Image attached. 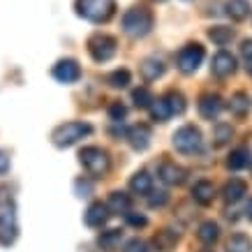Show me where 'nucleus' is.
<instances>
[{"instance_id":"f257e3e1","label":"nucleus","mask_w":252,"mask_h":252,"mask_svg":"<svg viewBox=\"0 0 252 252\" xmlns=\"http://www.w3.org/2000/svg\"><path fill=\"white\" fill-rule=\"evenodd\" d=\"M116 12V0H77V14L86 21L107 23Z\"/></svg>"},{"instance_id":"f03ea898","label":"nucleus","mask_w":252,"mask_h":252,"mask_svg":"<svg viewBox=\"0 0 252 252\" xmlns=\"http://www.w3.org/2000/svg\"><path fill=\"white\" fill-rule=\"evenodd\" d=\"M153 28V14L146 7H132L123 14V31L130 37H144Z\"/></svg>"},{"instance_id":"7ed1b4c3","label":"nucleus","mask_w":252,"mask_h":252,"mask_svg":"<svg viewBox=\"0 0 252 252\" xmlns=\"http://www.w3.org/2000/svg\"><path fill=\"white\" fill-rule=\"evenodd\" d=\"M79 160L84 164L86 174L93 176V178H104L109 174V167H111V160H109L107 151H102L97 146H88L79 153Z\"/></svg>"},{"instance_id":"20e7f679","label":"nucleus","mask_w":252,"mask_h":252,"mask_svg":"<svg viewBox=\"0 0 252 252\" xmlns=\"http://www.w3.org/2000/svg\"><path fill=\"white\" fill-rule=\"evenodd\" d=\"M93 132V127L88 125V123H79V121H72V123H65V125H61V127H56L54 130V144L58 146V148H67V146L77 144L79 139L88 137Z\"/></svg>"},{"instance_id":"39448f33","label":"nucleus","mask_w":252,"mask_h":252,"mask_svg":"<svg viewBox=\"0 0 252 252\" xmlns=\"http://www.w3.org/2000/svg\"><path fill=\"white\" fill-rule=\"evenodd\" d=\"M19 236V224H16V213L12 201L0 204V245H12Z\"/></svg>"},{"instance_id":"423d86ee","label":"nucleus","mask_w":252,"mask_h":252,"mask_svg":"<svg viewBox=\"0 0 252 252\" xmlns=\"http://www.w3.org/2000/svg\"><path fill=\"white\" fill-rule=\"evenodd\" d=\"M174 148L183 155H192L201 148V132L194 125H183L174 132Z\"/></svg>"},{"instance_id":"0eeeda50","label":"nucleus","mask_w":252,"mask_h":252,"mask_svg":"<svg viewBox=\"0 0 252 252\" xmlns=\"http://www.w3.org/2000/svg\"><path fill=\"white\" fill-rule=\"evenodd\" d=\"M204 56H206V51H204L201 44H188L176 54V67L181 69L183 74H192L204 63Z\"/></svg>"},{"instance_id":"6e6552de","label":"nucleus","mask_w":252,"mask_h":252,"mask_svg":"<svg viewBox=\"0 0 252 252\" xmlns=\"http://www.w3.org/2000/svg\"><path fill=\"white\" fill-rule=\"evenodd\" d=\"M88 51H91L95 63H107L116 56V39L104 35V32H97L88 39Z\"/></svg>"},{"instance_id":"1a4fd4ad","label":"nucleus","mask_w":252,"mask_h":252,"mask_svg":"<svg viewBox=\"0 0 252 252\" xmlns=\"http://www.w3.org/2000/svg\"><path fill=\"white\" fill-rule=\"evenodd\" d=\"M79 77H81V67L72 58L58 61V65L54 67V79H58L61 84H74V81H79Z\"/></svg>"},{"instance_id":"9d476101","label":"nucleus","mask_w":252,"mask_h":252,"mask_svg":"<svg viewBox=\"0 0 252 252\" xmlns=\"http://www.w3.org/2000/svg\"><path fill=\"white\" fill-rule=\"evenodd\" d=\"M236 69V58L227 51H220V54L213 56V63H211V72H213L218 79H227L229 74H234Z\"/></svg>"},{"instance_id":"9b49d317","label":"nucleus","mask_w":252,"mask_h":252,"mask_svg":"<svg viewBox=\"0 0 252 252\" xmlns=\"http://www.w3.org/2000/svg\"><path fill=\"white\" fill-rule=\"evenodd\" d=\"M127 139H130V144L134 151H146L148 146H151V139H153V130L146 125V123H139L134 127L127 130Z\"/></svg>"},{"instance_id":"f8f14e48","label":"nucleus","mask_w":252,"mask_h":252,"mask_svg":"<svg viewBox=\"0 0 252 252\" xmlns=\"http://www.w3.org/2000/svg\"><path fill=\"white\" fill-rule=\"evenodd\" d=\"M158 176H160L162 183L167 185H183L185 183V169L176 167V162H162L160 169H158Z\"/></svg>"},{"instance_id":"ddd939ff","label":"nucleus","mask_w":252,"mask_h":252,"mask_svg":"<svg viewBox=\"0 0 252 252\" xmlns=\"http://www.w3.org/2000/svg\"><path fill=\"white\" fill-rule=\"evenodd\" d=\"M86 224L91 227V229H99V227H104V222L109 220V206L107 204H102V201H95L88 206L86 211Z\"/></svg>"},{"instance_id":"4468645a","label":"nucleus","mask_w":252,"mask_h":252,"mask_svg":"<svg viewBox=\"0 0 252 252\" xmlns=\"http://www.w3.org/2000/svg\"><path fill=\"white\" fill-rule=\"evenodd\" d=\"M222 111V99L218 95H204L199 102V116L204 121H215Z\"/></svg>"},{"instance_id":"2eb2a0df","label":"nucleus","mask_w":252,"mask_h":252,"mask_svg":"<svg viewBox=\"0 0 252 252\" xmlns=\"http://www.w3.org/2000/svg\"><path fill=\"white\" fill-rule=\"evenodd\" d=\"M222 194H224V201H227V204H236V201H241V199L248 194V185H245V181H241V178H231L229 183L224 185Z\"/></svg>"},{"instance_id":"dca6fc26","label":"nucleus","mask_w":252,"mask_h":252,"mask_svg":"<svg viewBox=\"0 0 252 252\" xmlns=\"http://www.w3.org/2000/svg\"><path fill=\"white\" fill-rule=\"evenodd\" d=\"M213 197H215L213 183H208V181H199V183H194V188H192V199H194L197 204L208 206V204L213 201Z\"/></svg>"},{"instance_id":"f3484780","label":"nucleus","mask_w":252,"mask_h":252,"mask_svg":"<svg viewBox=\"0 0 252 252\" xmlns=\"http://www.w3.org/2000/svg\"><path fill=\"white\" fill-rule=\"evenodd\" d=\"M162 74H164L162 61H158V58H146V61L141 63V77H144V81H155V79H160Z\"/></svg>"},{"instance_id":"a211bd4d","label":"nucleus","mask_w":252,"mask_h":252,"mask_svg":"<svg viewBox=\"0 0 252 252\" xmlns=\"http://www.w3.org/2000/svg\"><path fill=\"white\" fill-rule=\"evenodd\" d=\"M121 241H123V231L121 229H109V231H102V236L97 238V245L104 252H114V250H118Z\"/></svg>"},{"instance_id":"6ab92c4d","label":"nucleus","mask_w":252,"mask_h":252,"mask_svg":"<svg viewBox=\"0 0 252 252\" xmlns=\"http://www.w3.org/2000/svg\"><path fill=\"white\" fill-rule=\"evenodd\" d=\"M250 0H227V14L234 21H243L250 16Z\"/></svg>"},{"instance_id":"aec40b11","label":"nucleus","mask_w":252,"mask_h":252,"mask_svg":"<svg viewBox=\"0 0 252 252\" xmlns=\"http://www.w3.org/2000/svg\"><path fill=\"white\" fill-rule=\"evenodd\" d=\"M130 188L132 192H137V194H144V197H148L151 192H153V178L148 174H134L132 176V181H130Z\"/></svg>"},{"instance_id":"412c9836","label":"nucleus","mask_w":252,"mask_h":252,"mask_svg":"<svg viewBox=\"0 0 252 252\" xmlns=\"http://www.w3.org/2000/svg\"><path fill=\"white\" fill-rule=\"evenodd\" d=\"M224 250L227 252H252V241L245 234H234V236L227 238Z\"/></svg>"},{"instance_id":"4be33fe9","label":"nucleus","mask_w":252,"mask_h":252,"mask_svg":"<svg viewBox=\"0 0 252 252\" xmlns=\"http://www.w3.org/2000/svg\"><path fill=\"white\" fill-rule=\"evenodd\" d=\"M229 111L236 118H245V114L250 111V97L245 93H236L234 97L229 99Z\"/></svg>"},{"instance_id":"5701e85b","label":"nucleus","mask_w":252,"mask_h":252,"mask_svg":"<svg viewBox=\"0 0 252 252\" xmlns=\"http://www.w3.org/2000/svg\"><path fill=\"white\" fill-rule=\"evenodd\" d=\"M109 211L111 213H127L130 211V197L125 194V192H111V197H109Z\"/></svg>"},{"instance_id":"b1692460","label":"nucleus","mask_w":252,"mask_h":252,"mask_svg":"<svg viewBox=\"0 0 252 252\" xmlns=\"http://www.w3.org/2000/svg\"><path fill=\"white\" fill-rule=\"evenodd\" d=\"M218 236H220V227H218L215 222H204L197 231V238L204 245H213L215 241H218Z\"/></svg>"},{"instance_id":"393cba45","label":"nucleus","mask_w":252,"mask_h":252,"mask_svg":"<svg viewBox=\"0 0 252 252\" xmlns=\"http://www.w3.org/2000/svg\"><path fill=\"white\" fill-rule=\"evenodd\" d=\"M231 137H234V130H231V125H227V123H218L213 127V146H227L231 141Z\"/></svg>"},{"instance_id":"a878e982","label":"nucleus","mask_w":252,"mask_h":252,"mask_svg":"<svg viewBox=\"0 0 252 252\" xmlns=\"http://www.w3.org/2000/svg\"><path fill=\"white\" fill-rule=\"evenodd\" d=\"M208 37L213 39L218 46H227L234 39V31L231 28H227V26H215V28H211L208 31Z\"/></svg>"},{"instance_id":"bb28decb","label":"nucleus","mask_w":252,"mask_h":252,"mask_svg":"<svg viewBox=\"0 0 252 252\" xmlns=\"http://www.w3.org/2000/svg\"><path fill=\"white\" fill-rule=\"evenodd\" d=\"M151 116L153 121H160V123H167L171 118V109H169V102L164 97L162 99H153V107H151Z\"/></svg>"},{"instance_id":"cd10ccee","label":"nucleus","mask_w":252,"mask_h":252,"mask_svg":"<svg viewBox=\"0 0 252 252\" xmlns=\"http://www.w3.org/2000/svg\"><path fill=\"white\" fill-rule=\"evenodd\" d=\"M227 164H229V169H234V171L248 167V164H250V151H248V148H236V151L229 155Z\"/></svg>"},{"instance_id":"c85d7f7f","label":"nucleus","mask_w":252,"mask_h":252,"mask_svg":"<svg viewBox=\"0 0 252 252\" xmlns=\"http://www.w3.org/2000/svg\"><path fill=\"white\" fill-rule=\"evenodd\" d=\"M176 241H178V236H176L171 229H162L158 236H155V248L160 252H169L171 248L176 245Z\"/></svg>"},{"instance_id":"c756f323","label":"nucleus","mask_w":252,"mask_h":252,"mask_svg":"<svg viewBox=\"0 0 252 252\" xmlns=\"http://www.w3.org/2000/svg\"><path fill=\"white\" fill-rule=\"evenodd\" d=\"M107 81L114 86V88H127L130 81H132V77H130L127 69H116V72H111V74L107 77Z\"/></svg>"},{"instance_id":"7c9ffc66","label":"nucleus","mask_w":252,"mask_h":252,"mask_svg":"<svg viewBox=\"0 0 252 252\" xmlns=\"http://www.w3.org/2000/svg\"><path fill=\"white\" fill-rule=\"evenodd\" d=\"M132 102H134V107L137 109H146V107H151L153 95H151L148 88H137V91L132 93Z\"/></svg>"},{"instance_id":"2f4dec72","label":"nucleus","mask_w":252,"mask_h":252,"mask_svg":"<svg viewBox=\"0 0 252 252\" xmlns=\"http://www.w3.org/2000/svg\"><path fill=\"white\" fill-rule=\"evenodd\" d=\"M164 99L169 102V109H171V114H183L185 111V97L181 95V93H176V91H171L169 95H164Z\"/></svg>"},{"instance_id":"473e14b6","label":"nucleus","mask_w":252,"mask_h":252,"mask_svg":"<svg viewBox=\"0 0 252 252\" xmlns=\"http://www.w3.org/2000/svg\"><path fill=\"white\" fill-rule=\"evenodd\" d=\"M125 116H127V109L123 107L121 102H114V104L109 107V118H111L114 123H123V118H125Z\"/></svg>"},{"instance_id":"72a5a7b5","label":"nucleus","mask_w":252,"mask_h":252,"mask_svg":"<svg viewBox=\"0 0 252 252\" xmlns=\"http://www.w3.org/2000/svg\"><path fill=\"white\" fill-rule=\"evenodd\" d=\"M123 252H151V250H148V243H146V241L132 238L130 243L125 245V250H123Z\"/></svg>"},{"instance_id":"f704fd0d","label":"nucleus","mask_w":252,"mask_h":252,"mask_svg":"<svg viewBox=\"0 0 252 252\" xmlns=\"http://www.w3.org/2000/svg\"><path fill=\"white\" fill-rule=\"evenodd\" d=\"M241 51H243V56H245V67H248V74L252 77V39L245 42Z\"/></svg>"},{"instance_id":"c9c22d12","label":"nucleus","mask_w":252,"mask_h":252,"mask_svg":"<svg viewBox=\"0 0 252 252\" xmlns=\"http://www.w3.org/2000/svg\"><path fill=\"white\" fill-rule=\"evenodd\" d=\"M125 220H127V224H132V227H146V224H148V220H146L144 215H134V213H125Z\"/></svg>"},{"instance_id":"e433bc0d","label":"nucleus","mask_w":252,"mask_h":252,"mask_svg":"<svg viewBox=\"0 0 252 252\" xmlns=\"http://www.w3.org/2000/svg\"><path fill=\"white\" fill-rule=\"evenodd\" d=\"M74 188H77L79 197H88V194H91V190H93V185L88 183V181H84V178H79V181H77V185H74Z\"/></svg>"},{"instance_id":"4c0bfd02","label":"nucleus","mask_w":252,"mask_h":252,"mask_svg":"<svg viewBox=\"0 0 252 252\" xmlns=\"http://www.w3.org/2000/svg\"><path fill=\"white\" fill-rule=\"evenodd\" d=\"M167 192H158V197H151V208H162L167 204Z\"/></svg>"},{"instance_id":"58836bf2","label":"nucleus","mask_w":252,"mask_h":252,"mask_svg":"<svg viewBox=\"0 0 252 252\" xmlns=\"http://www.w3.org/2000/svg\"><path fill=\"white\" fill-rule=\"evenodd\" d=\"M9 171V155L5 151H0V176H5Z\"/></svg>"},{"instance_id":"ea45409f","label":"nucleus","mask_w":252,"mask_h":252,"mask_svg":"<svg viewBox=\"0 0 252 252\" xmlns=\"http://www.w3.org/2000/svg\"><path fill=\"white\" fill-rule=\"evenodd\" d=\"M245 215H248V220L252 222V197H250V201H248V206H245Z\"/></svg>"},{"instance_id":"a19ab883","label":"nucleus","mask_w":252,"mask_h":252,"mask_svg":"<svg viewBox=\"0 0 252 252\" xmlns=\"http://www.w3.org/2000/svg\"><path fill=\"white\" fill-rule=\"evenodd\" d=\"M201 252H213V250H201Z\"/></svg>"},{"instance_id":"79ce46f5","label":"nucleus","mask_w":252,"mask_h":252,"mask_svg":"<svg viewBox=\"0 0 252 252\" xmlns=\"http://www.w3.org/2000/svg\"><path fill=\"white\" fill-rule=\"evenodd\" d=\"M250 169H252V162H250Z\"/></svg>"},{"instance_id":"37998d69","label":"nucleus","mask_w":252,"mask_h":252,"mask_svg":"<svg viewBox=\"0 0 252 252\" xmlns=\"http://www.w3.org/2000/svg\"><path fill=\"white\" fill-rule=\"evenodd\" d=\"M160 2H162V0H160Z\"/></svg>"}]
</instances>
